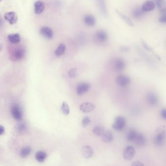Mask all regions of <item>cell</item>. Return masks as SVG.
<instances>
[{
	"instance_id": "cell-18",
	"label": "cell",
	"mask_w": 166,
	"mask_h": 166,
	"mask_svg": "<svg viewBox=\"0 0 166 166\" xmlns=\"http://www.w3.org/2000/svg\"><path fill=\"white\" fill-rule=\"evenodd\" d=\"M114 68L117 71H122L125 67V63L124 60L121 59H117L114 63Z\"/></svg>"
},
{
	"instance_id": "cell-36",
	"label": "cell",
	"mask_w": 166,
	"mask_h": 166,
	"mask_svg": "<svg viewBox=\"0 0 166 166\" xmlns=\"http://www.w3.org/2000/svg\"><path fill=\"white\" fill-rule=\"evenodd\" d=\"M131 166H144V165L142 162H140V161H136V162H134Z\"/></svg>"
},
{
	"instance_id": "cell-24",
	"label": "cell",
	"mask_w": 166,
	"mask_h": 166,
	"mask_svg": "<svg viewBox=\"0 0 166 166\" xmlns=\"http://www.w3.org/2000/svg\"><path fill=\"white\" fill-rule=\"evenodd\" d=\"M66 46L65 44L61 43L57 47L55 52V55L57 57H60L64 55L66 51Z\"/></svg>"
},
{
	"instance_id": "cell-17",
	"label": "cell",
	"mask_w": 166,
	"mask_h": 166,
	"mask_svg": "<svg viewBox=\"0 0 166 166\" xmlns=\"http://www.w3.org/2000/svg\"><path fill=\"white\" fill-rule=\"evenodd\" d=\"M35 12L36 14L42 13L45 9L44 3L41 1H37L35 3Z\"/></svg>"
},
{
	"instance_id": "cell-26",
	"label": "cell",
	"mask_w": 166,
	"mask_h": 166,
	"mask_svg": "<svg viewBox=\"0 0 166 166\" xmlns=\"http://www.w3.org/2000/svg\"><path fill=\"white\" fill-rule=\"evenodd\" d=\"M32 151V149L30 147H25L21 149L20 153V155L22 158H26L28 156Z\"/></svg>"
},
{
	"instance_id": "cell-7",
	"label": "cell",
	"mask_w": 166,
	"mask_h": 166,
	"mask_svg": "<svg viewBox=\"0 0 166 166\" xmlns=\"http://www.w3.org/2000/svg\"><path fill=\"white\" fill-rule=\"evenodd\" d=\"M91 85L88 83H81L76 87V93L79 95H82L89 91Z\"/></svg>"
},
{
	"instance_id": "cell-12",
	"label": "cell",
	"mask_w": 166,
	"mask_h": 166,
	"mask_svg": "<svg viewBox=\"0 0 166 166\" xmlns=\"http://www.w3.org/2000/svg\"><path fill=\"white\" fill-rule=\"evenodd\" d=\"M95 108V105L91 102H84L80 106V110L85 113H90L93 111Z\"/></svg>"
},
{
	"instance_id": "cell-8",
	"label": "cell",
	"mask_w": 166,
	"mask_h": 166,
	"mask_svg": "<svg viewBox=\"0 0 166 166\" xmlns=\"http://www.w3.org/2000/svg\"><path fill=\"white\" fill-rule=\"evenodd\" d=\"M94 38L96 42L99 43H102L107 40V34L105 31H98L95 35Z\"/></svg>"
},
{
	"instance_id": "cell-27",
	"label": "cell",
	"mask_w": 166,
	"mask_h": 166,
	"mask_svg": "<svg viewBox=\"0 0 166 166\" xmlns=\"http://www.w3.org/2000/svg\"><path fill=\"white\" fill-rule=\"evenodd\" d=\"M98 4L99 8L101 12L105 15L106 14V5H105V0H95Z\"/></svg>"
},
{
	"instance_id": "cell-4",
	"label": "cell",
	"mask_w": 166,
	"mask_h": 166,
	"mask_svg": "<svg viewBox=\"0 0 166 166\" xmlns=\"http://www.w3.org/2000/svg\"><path fill=\"white\" fill-rule=\"evenodd\" d=\"M146 99L148 104L151 106H156L159 102L158 96L153 92L148 93L146 95Z\"/></svg>"
},
{
	"instance_id": "cell-40",
	"label": "cell",
	"mask_w": 166,
	"mask_h": 166,
	"mask_svg": "<svg viewBox=\"0 0 166 166\" xmlns=\"http://www.w3.org/2000/svg\"><path fill=\"white\" fill-rule=\"evenodd\" d=\"M1 1V0H0V1Z\"/></svg>"
},
{
	"instance_id": "cell-21",
	"label": "cell",
	"mask_w": 166,
	"mask_h": 166,
	"mask_svg": "<svg viewBox=\"0 0 166 166\" xmlns=\"http://www.w3.org/2000/svg\"><path fill=\"white\" fill-rule=\"evenodd\" d=\"M8 39L10 42L12 44H17L20 42V35L18 33L12 34L8 35Z\"/></svg>"
},
{
	"instance_id": "cell-32",
	"label": "cell",
	"mask_w": 166,
	"mask_h": 166,
	"mask_svg": "<svg viewBox=\"0 0 166 166\" xmlns=\"http://www.w3.org/2000/svg\"><path fill=\"white\" fill-rule=\"evenodd\" d=\"M17 129L19 131H20L21 132L25 131L27 129L26 125L24 122H21L18 125Z\"/></svg>"
},
{
	"instance_id": "cell-33",
	"label": "cell",
	"mask_w": 166,
	"mask_h": 166,
	"mask_svg": "<svg viewBox=\"0 0 166 166\" xmlns=\"http://www.w3.org/2000/svg\"><path fill=\"white\" fill-rule=\"evenodd\" d=\"M142 10H139L138 9H137V10H135L134 12V15L135 17L136 18H139L140 16L142 15Z\"/></svg>"
},
{
	"instance_id": "cell-38",
	"label": "cell",
	"mask_w": 166,
	"mask_h": 166,
	"mask_svg": "<svg viewBox=\"0 0 166 166\" xmlns=\"http://www.w3.org/2000/svg\"><path fill=\"white\" fill-rule=\"evenodd\" d=\"M143 45L144 47V48H145V49L147 50H151V49L150 47L149 46H148L147 44H146V43H143Z\"/></svg>"
},
{
	"instance_id": "cell-19",
	"label": "cell",
	"mask_w": 166,
	"mask_h": 166,
	"mask_svg": "<svg viewBox=\"0 0 166 166\" xmlns=\"http://www.w3.org/2000/svg\"><path fill=\"white\" fill-rule=\"evenodd\" d=\"M116 13L118 15V16L121 18V19H122V20H124L126 23L128 25L130 26L133 27L134 26V24L133 23V22L131 20V19L129 18L128 17L126 16L125 14H124L123 13L121 12L120 10L116 9Z\"/></svg>"
},
{
	"instance_id": "cell-35",
	"label": "cell",
	"mask_w": 166,
	"mask_h": 166,
	"mask_svg": "<svg viewBox=\"0 0 166 166\" xmlns=\"http://www.w3.org/2000/svg\"><path fill=\"white\" fill-rule=\"evenodd\" d=\"M159 21L161 23H166V15H162L159 19Z\"/></svg>"
},
{
	"instance_id": "cell-31",
	"label": "cell",
	"mask_w": 166,
	"mask_h": 166,
	"mask_svg": "<svg viewBox=\"0 0 166 166\" xmlns=\"http://www.w3.org/2000/svg\"><path fill=\"white\" fill-rule=\"evenodd\" d=\"M91 120L89 118V117H84L82 121V125L84 127H86L91 123Z\"/></svg>"
},
{
	"instance_id": "cell-1",
	"label": "cell",
	"mask_w": 166,
	"mask_h": 166,
	"mask_svg": "<svg viewBox=\"0 0 166 166\" xmlns=\"http://www.w3.org/2000/svg\"><path fill=\"white\" fill-rule=\"evenodd\" d=\"M166 138V132L164 130H161L157 132L154 138V143L157 146H162L165 143Z\"/></svg>"
},
{
	"instance_id": "cell-23",
	"label": "cell",
	"mask_w": 166,
	"mask_h": 166,
	"mask_svg": "<svg viewBox=\"0 0 166 166\" xmlns=\"http://www.w3.org/2000/svg\"><path fill=\"white\" fill-rule=\"evenodd\" d=\"M35 157L37 162L42 163L45 161L47 157V154L45 152L43 151H38L36 154Z\"/></svg>"
},
{
	"instance_id": "cell-15",
	"label": "cell",
	"mask_w": 166,
	"mask_h": 166,
	"mask_svg": "<svg viewBox=\"0 0 166 166\" xmlns=\"http://www.w3.org/2000/svg\"><path fill=\"white\" fill-rule=\"evenodd\" d=\"M155 8V4L154 2L151 1H145L142 4L141 10L144 12H150L153 10Z\"/></svg>"
},
{
	"instance_id": "cell-34",
	"label": "cell",
	"mask_w": 166,
	"mask_h": 166,
	"mask_svg": "<svg viewBox=\"0 0 166 166\" xmlns=\"http://www.w3.org/2000/svg\"><path fill=\"white\" fill-rule=\"evenodd\" d=\"M160 115L162 118L166 120V108H163L160 112Z\"/></svg>"
},
{
	"instance_id": "cell-14",
	"label": "cell",
	"mask_w": 166,
	"mask_h": 166,
	"mask_svg": "<svg viewBox=\"0 0 166 166\" xmlns=\"http://www.w3.org/2000/svg\"><path fill=\"white\" fill-rule=\"evenodd\" d=\"M82 153L83 155L86 159H89V158L91 157L92 156H93V150L91 147L86 145L82 148Z\"/></svg>"
},
{
	"instance_id": "cell-2",
	"label": "cell",
	"mask_w": 166,
	"mask_h": 166,
	"mask_svg": "<svg viewBox=\"0 0 166 166\" xmlns=\"http://www.w3.org/2000/svg\"><path fill=\"white\" fill-rule=\"evenodd\" d=\"M11 113L14 119L20 121L23 118V111L20 106L18 104H14L11 107Z\"/></svg>"
},
{
	"instance_id": "cell-39",
	"label": "cell",
	"mask_w": 166,
	"mask_h": 166,
	"mask_svg": "<svg viewBox=\"0 0 166 166\" xmlns=\"http://www.w3.org/2000/svg\"><path fill=\"white\" fill-rule=\"evenodd\" d=\"M1 49H2V46L1 45H0V52L1 51Z\"/></svg>"
},
{
	"instance_id": "cell-22",
	"label": "cell",
	"mask_w": 166,
	"mask_h": 166,
	"mask_svg": "<svg viewBox=\"0 0 166 166\" xmlns=\"http://www.w3.org/2000/svg\"><path fill=\"white\" fill-rule=\"evenodd\" d=\"M102 136V141L105 143H110L114 140L113 134L109 131L105 132Z\"/></svg>"
},
{
	"instance_id": "cell-30",
	"label": "cell",
	"mask_w": 166,
	"mask_h": 166,
	"mask_svg": "<svg viewBox=\"0 0 166 166\" xmlns=\"http://www.w3.org/2000/svg\"><path fill=\"white\" fill-rule=\"evenodd\" d=\"M68 75L71 78H75L77 75V69L72 68L68 72Z\"/></svg>"
},
{
	"instance_id": "cell-10",
	"label": "cell",
	"mask_w": 166,
	"mask_h": 166,
	"mask_svg": "<svg viewBox=\"0 0 166 166\" xmlns=\"http://www.w3.org/2000/svg\"><path fill=\"white\" fill-rule=\"evenodd\" d=\"M134 142L136 146L139 147H142L145 146L146 144V137L142 133H137L136 138H135L134 140Z\"/></svg>"
},
{
	"instance_id": "cell-3",
	"label": "cell",
	"mask_w": 166,
	"mask_h": 166,
	"mask_svg": "<svg viewBox=\"0 0 166 166\" xmlns=\"http://www.w3.org/2000/svg\"><path fill=\"white\" fill-rule=\"evenodd\" d=\"M126 125V120L124 117L118 116L115 120L114 122L112 125L113 129L118 131H122Z\"/></svg>"
},
{
	"instance_id": "cell-9",
	"label": "cell",
	"mask_w": 166,
	"mask_h": 166,
	"mask_svg": "<svg viewBox=\"0 0 166 166\" xmlns=\"http://www.w3.org/2000/svg\"><path fill=\"white\" fill-rule=\"evenodd\" d=\"M40 34L43 37L48 39H51L53 37V31L49 27H42L40 29Z\"/></svg>"
},
{
	"instance_id": "cell-11",
	"label": "cell",
	"mask_w": 166,
	"mask_h": 166,
	"mask_svg": "<svg viewBox=\"0 0 166 166\" xmlns=\"http://www.w3.org/2000/svg\"><path fill=\"white\" fill-rule=\"evenodd\" d=\"M4 18L10 24H15L18 20V15L14 12H7L4 14Z\"/></svg>"
},
{
	"instance_id": "cell-29",
	"label": "cell",
	"mask_w": 166,
	"mask_h": 166,
	"mask_svg": "<svg viewBox=\"0 0 166 166\" xmlns=\"http://www.w3.org/2000/svg\"><path fill=\"white\" fill-rule=\"evenodd\" d=\"M61 110L62 113L65 115H68L69 113V107L68 104L66 102H63L62 107H61Z\"/></svg>"
},
{
	"instance_id": "cell-16",
	"label": "cell",
	"mask_w": 166,
	"mask_h": 166,
	"mask_svg": "<svg viewBox=\"0 0 166 166\" xmlns=\"http://www.w3.org/2000/svg\"><path fill=\"white\" fill-rule=\"evenodd\" d=\"M156 5L162 15H166V1L156 0Z\"/></svg>"
},
{
	"instance_id": "cell-13",
	"label": "cell",
	"mask_w": 166,
	"mask_h": 166,
	"mask_svg": "<svg viewBox=\"0 0 166 166\" xmlns=\"http://www.w3.org/2000/svg\"><path fill=\"white\" fill-rule=\"evenodd\" d=\"M130 83V79L127 76L121 75L117 79V83L122 87L127 86Z\"/></svg>"
},
{
	"instance_id": "cell-25",
	"label": "cell",
	"mask_w": 166,
	"mask_h": 166,
	"mask_svg": "<svg viewBox=\"0 0 166 166\" xmlns=\"http://www.w3.org/2000/svg\"><path fill=\"white\" fill-rule=\"evenodd\" d=\"M137 131L135 129H130L129 131L128 132L127 135H126V138L128 141H134L135 138H136L137 136Z\"/></svg>"
},
{
	"instance_id": "cell-28",
	"label": "cell",
	"mask_w": 166,
	"mask_h": 166,
	"mask_svg": "<svg viewBox=\"0 0 166 166\" xmlns=\"http://www.w3.org/2000/svg\"><path fill=\"white\" fill-rule=\"evenodd\" d=\"M93 134L97 136H102L105 131H104V128L100 126H96L93 128Z\"/></svg>"
},
{
	"instance_id": "cell-6",
	"label": "cell",
	"mask_w": 166,
	"mask_h": 166,
	"mask_svg": "<svg viewBox=\"0 0 166 166\" xmlns=\"http://www.w3.org/2000/svg\"><path fill=\"white\" fill-rule=\"evenodd\" d=\"M25 50L22 47L16 48L12 53V59L15 61L21 60L25 56Z\"/></svg>"
},
{
	"instance_id": "cell-5",
	"label": "cell",
	"mask_w": 166,
	"mask_h": 166,
	"mask_svg": "<svg viewBox=\"0 0 166 166\" xmlns=\"http://www.w3.org/2000/svg\"><path fill=\"white\" fill-rule=\"evenodd\" d=\"M135 149L133 146H127L125 148L124 151V157L126 160L130 161L131 160L135 154Z\"/></svg>"
},
{
	"instance_id": "cell-37",
	"label": "cell",
	"mask_w": 166,
	"mask_h": 166,
	"mask_svg": "<svg viewBox=\"0 0 166 166\" xmlns=\"http://www.w3.org/2000/svg\"><path fill=\"white\" fill-rule=\"evenodd\" d=\"M4 132V128L2 125H0V136L3 135Z\"/></svg>"
},
{
	"instance_id": "cell-20",
	"label": "cell",
	"mask_w": 166,
	"mask_h": 166,
	"mask_svg": "<svg viewBox=\"0 0 166 166\" xmlns=\"http://www.w3.org/2000/svg\"><path fill=\"white\" fill-rule=\"evenodd\" d=\"M85 23L88 26H93L95 24L96 20L94 16L91 15H86L84 18Z\"/></svg>"
}]
</instances>
